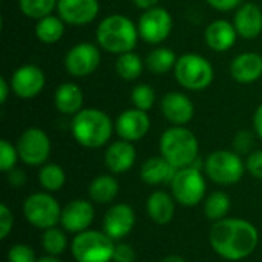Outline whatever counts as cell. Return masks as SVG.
Segmentation results:
<instances>
[{"instance_id": "obj_1", "label": "cell", "mask_w": 262, "mask_h": 262, "mask_svg": "<svg viewBox=\"0 0 262 262\" xmlns=\"http://www.w3.org/2000/svg\"><path fill=\"white\" fill-rule=\"evenodd\" d=\"M212 249L227 261H241L250 256L259 241L256 227L239 218L216 221L209 233Z\"/></svg>"}, {"instance_id": "obj_2", "label": "cell", "mask_w": 262, "mask_h": 262, "mask_svg": "<svg viewBox=\"0 0 262 262\" xmlns=\"http://www.w3.org/2000/svg\"><path fill=\"white\" fill-rule=\"evenodd\" d=\"M71 130L80 146L98 149L111 141V137L115 130V123L101 109L83 107L72 117Z\"/></svg>"}, {"instance_id": "obj_3", "label": "cell", "mask_w": 262, "mask_h": 262, "mask_svg": "<svg viewBox=\"0 0 262 262\" xmlns=\"http://www.w3.org/2000/svg\"><path fill=\"white\" fill-rule=\"evenodd\" d=\"M95 37L103 51L121 55L135 49L140 34L132 18L123 14H111L98 23Z\"/></svg>"}, {"instance_id": "obj_4", "label": "cell", "mask_w": 262, "mask_h": 262, "mask_svg": "<svg viewBox=\"0 0 262 262\" xmlns=\"http://www.w3.org/2000/svg\"><path fill=\"white\" fill-rule=\"evenodd\" d=\"M196 135L186 126H170L160 138V152L177 169L189 167L198 157Z\"/></svg>"}, {"instance_id": "obj_5", "label": "cell", "mask_w": 262, "mask_h": 262, "mask_svg": "<svg viewBox=\"0 0 262 262\" xmlns=\"http://www.w3.org/2000/svg\"><path fill=\"white\" fill-rule=\"evenodd\" d=\"M175 78L187 91H204L207 89L215 77V71L212 63L195 52H187L180 55L173 69Z\"/></svg>"}, {"instance_id": "obj_6", "label": "cell", "mask_w": 262, "mask_h": 262, "mask_svg": "<svg viewBox=\"0 0 262 262\" xmlns=\"http://www.w3.org/2000/svg\"><path fill=\"white\" fill-rule=\"evenodd\" d=\"M114 250V239L104 232L97 230L78 233L71 244L72 256L77 262H111Z\"/></svg>"}, {"instance_id": "obj_7", "label": "cell", "mask_w": 262, "mask_h": 262, "mask_svg": "<svg viewBox=\"0 0 262 262\" xmlns=\"http://www.w3.org/2000/svg\"><path fill=\"white\" fill-rule=\"evenodd\" d=\"M204 170L213 183L232 186L243 178L246 164L235 150H215L207 157Z\"/></svg>"}, {"instance_id": "obj_8", "label": "cell", "mask_w": 262, "mask_h": 262, "mask_svg": "<svg viewBox=\"0 0 262 262\" xmlns=\"http://www.w3.org/2000/svg\"><path fill=\"white\" fill-rule=\"evenodd\" d=\"M172 195L175 201L186 207H193L206 196V180L195 166L178 169L172 183Z\"/></svg>"}, {"instance_id": "obj_9", "label": "cell", "mask_w": 262, "mask_h": 262, "mask_svg": "<svg viewBox=\"0 0 262 262\" xmlns=\"http://www.w3.org/2000/svg\"><path fill=\"white\" fill-rule=\"evenodd\" d=\"M23 215L29 224L37 229L46 230L55 227L61 220L60 204L48 192L32 193L23 204Z\"/></svg>"}, {"instance_id": "obj_10", "label": "cell", "mask_w": 262, "mask_h": 262, "mask_svg": "<svg viewBox=\"0 0 262 262\" xmlns=\"http://www.w3.org/2000/svg\"><path fill=\"white\" fill-rule=\"evenodd\" d=\"M140 38L149 45H160L170 35L173 29V18L170 12L163 6H154L146 9L138 18Z\"/></svg>"}, {"instance_id": "obj_11", "label": "cell", "mask_w": 262, "mask_h": 262, "mask_svg": "<svg viewBox=\"0 0 262 262\" xmlns=\"http://www.w3.org/2000/svg\"><path fill=\"white\" fill-rule=\"evenodd\" d=\"M100 46L91 41L74 45L64 55V69L74 78H84L94 74L101 61Z\"/></svg>"}, {"instance_id": "obj_12", "label": "cell", "mask_w": 262, "mask_h": 262, "mask_svg": "<svg viewBox=\"0 0 262 262\" xmlns=\"http://www.w3.org/2000/svg\"><path fill=\"white\" fill-rule=\"evenodd\" d=\"M17 150L20 160L28 166H43L51 155V140L40 127L26 129L18 141Z\"/></svg>"}, {"instance_id": "obj_13", "label": "cell", "mask_w": 262, "mask_h": 262, "mask_svg": "<svg viewBox=\"0 0 262 262\" xmlns=\"http://www.w3.org/2000/svg\"><path fill=\"white\" fill-rule=\"evenodd\" d=\"M12 94L21 100L35 98L46 84L45 72L35 64H21L11 75Z\"/></svg>"}, {"instance_id": "obj_14", "label": "cell", "mask_w": 262, "mask_h": 262, "mask_svg": "<svg viewBox=\"0 0 262 262\" xmlns=\"http://www.w3.org/2000/svg\"><path fill=\"white\" fill-rule=\"evenodd\" d=\"M150 130V117L146 111L137 107L123 111L115 120V132L121 140L126 141H140Z\"/></svg>"}, {"instance_id": "obj_15", "label": "cell", "mask_w": 262, "mask_h": 262, "mask_svg": "<svg viewBox=\"0 0 262 262\" xmlns=\"http://www.w3.org/2000/svg\"><path fill=\"white\" fill-rule=\"evenodd\" d=\"M100 12L98 0H58L57 14L66 25L86 26L92 23Z\"/></svg>"}, {"instance_id": "obj_16", "label": "cell", "mask_w": 262, "mask_h": 262, "mask_svg": "<svg viewBox=\"0 0 262 262\" xmlns=\"http://www.w3.org/2000/svg\"><path fill=\"white\" fill-rule=\"evenodd\" d=\"M161 112L172 126H186L195 115V106L184 92H167L161 98Z\"/></svg>"}, {"instance_id": "obj_17", "label": "cell", "mask_w": 262, "mask_h": 262, "mask_svg": "<svg viewBox=\"0 0 262 262\" xmlns=\"http://www.w3.org/2000/svg\"><path fill=\"white\" fill-rule=\"evenodd\" d=\"M94 221V206L86 200H74L61 210V226L71 233H81L89 230Z\"/></svg>"}, {"instance_id": "obj_18", "label": "cell", "mask_w": 262, "mask_h": 262, "mask_svg": "<svg viewBox=\"0 0 262 262\" xmlns=\"http://www.w3.org/2000/svg\"><path fill=\"white\" fill-rule=\"evenodd\" d=\"M135 226V215L130 206L127 204H114L104 215L103 227L104 233L114 241L121 239L132 232Z\"/></svg>"}, {"instance_id": "obj_19", "label": "cell", "mask_w": 262, "mask_h": 262, "mask_svg": "<svg viewBox=\"0 0 262 262\" xmlns=\"http://www.w3.org/2000/svg\"><path fill=\"white\" fill-rule=\"evenodd\" d=\"M238 37L239 35L233 26V21H229L226 18L213 20L204 29L206 45L215 52H227L235 46Z\"/></svg>"}, {"instance_id": "obj_20", "label": "cell", "mask_w": 262, "mask_h": 262, "mask_svg": "<svg viewBox=\"0 0 262 262\" xmlns=\"http://www.w3.org/2000/svg\"><path fill=\"white\" fill-rule=\"evenodd\" d=\"M233 26L239 37L255 40L262 32V9L255 3H243L235 9Z\"/></svg>"}, {"instance_id": "obj_21", "label": "cell", "mask_w": 262, "mask_h": 262, "mask_svg": "<svg viewBox=\"0 0 262 262\" xmlns=\"http://www.w3.org/2000/svg\"><path fill=\"white\" fill-rule=\"evenodd\" d=\"M137 158V150L130 141L118 140L107 146L104 152V164L112 173H124L132 169Z\"/></svg>"}, {"instance_id": "obj_22", "label": "cell", "mask_w": 262, "mask_h": 262, "mask_svg": "<svg viewBox=\"0 0 262 262\" xmlns=\"http://www.w3.org/2000/svg\"><path fill=\"white\" fill-rule=\"evenodd\" d=\"M230 74L235 81L249 84L262 77V55L258 52H243L230 64Z\"/></svg>"}, {"instance_id": "obj_23", "label": "cell", "mask_w": 262, "mask_h": 262, "mask_svg": "<svg viewBox=\"0 0 262 262\" xmlns=\"http://www.w3.org/2000/svg\"><path fill=\"white\" fill-rule=\"evenodd\" d=\"M83 103H84V92L77 83L66 81L55 89L54 104L60 114L74 117L83 109Z\"/></svg>"}, {"instance_id": "obj_24", "label": "cell", "mask_w": 262, "mask_h": 262, "mask_svg": "<svg viewBox=\"0 0 262 262\" xmlns=\"http://www.w3.org/2000/svg\"><path fill=\"white\" fill-rule=\"evenodd\" d=\"M177 170L178 169L172 166L164 157H152L143 163L140 177L146 184H150V186L170 184Z\"/></svg>"}, {"instance_id": "obj_25", "label": "cell", "mask_w": 262, "mask_h": 262, "mask_svg": "<svg viewBox=\"0 0 262 262\" xmlns=\"http://www.w3.org/2000/svg\"><path fill=\"white\" fill-rule=\"evenodd\" d=\"M146 209L154 223L161 226L169 224L175 213V198L163 190H157L147 198Z\"/></svg>"}, {"instance_id": "obj_26", "label": "cell", "mask_w": 262, "mask_h": 262, "mask_svg": "<svg viewBox=\"0 0 262 262\" xmlns=\"http://www.w3.org/2000/svg\"><path fill=\"white\" fill-rule=\"evenodd\" d=\"M64 26H66V23L61 20V17L58 14L57 15L49 14V15L37 20L34 32H35V37L41 43L54 45V43L60 41L61 37L64 35Z\"/></svg>"}, {"instance_id": "obj_27", "label": "cell", "mask_w": 262, "mask_h": 262, "mask_svg": "<svg viewBox=\"0 0 262 262\" xmlns=\"http://www.w3.org/2000/svg\"><path fill=\"white\" fill-rule=\"evenodd\" d=\"M177 54L170 49V48H164V46H160V48H155L152 49L144 63H146V68L154 74V75H164L170 71L175 69V64H177Z\"/></svg>"}, {"instance_id": "obj_28", "label": "cell", "mask_w": 262, "mask_h": 262, "mask_svg": "<svg viewBox=\"0 0 262 262\" xmlns=\"http://www.w3.org/2000/svg\"><path fill=\"white\" fill-rule=\"evenodd\" d=\"M120 186L112 175H100L89 186V196L98 204H107L118 195Z\"/></svg>"}, {"instance_id": "obj_29", "label": "cell", "mask_w": 262, "mask_h": 262, "mask_svg": "<svg viewBox=\"0 0 262 262\" xmlns=\"http://www.w3.org/2000/svg\"><path fill=\"white\" fill-rule=\"evenodd\" d=\"M144 66H146L144 60L135 51L124 52L118 55L115 60V72L120 78L126 81H134L140 78L144 71Z\"/></svg>"}, {"instance_id": "obj_30", "label": "cell", "mask_w": 262, "mask_h": 262, "mask_svg": "<svg viewBox=\"0 0 262 262\" xmlns=\"http://www.w3.org/2000/svg\"><path fill=\"white\" fill-rule=\"evenodd\" d=\"M230 210V198L224 192H213L204 201V213L212 221L224 220Z\"/></svg>"}, {"instance_id": "obj_31", "label": "cell", "mask_w": 262, "mask_h": 262, "mask_svg": "<svg viewBox=\"0 0 262 262\" xmlns=\"http://www.w3.org/2000/svg\"><path fill=\"white\" fill-rule=\"evenodd\" d=\"M38 181L45 190L57 192L64 186L66 175H64V170L58 164L46 163L41 166V169L38 172Z\"/></svg>"}, {"instance_id": "obj_32", "label": "cell", "mask_w": 262, "mask_h": 262, "mask_svg": "<svg viewBox=\"0 0 262 262\" xmlns=\"http://www.w3.org/2000/svg\"><path fill=\"white\" fill-rule=\"evenodd\" d=\"M58 0H18V8L23 15L40 20L57 11Z\"/></svg>"}, {"instance_id": "obj_33", "label": "cell", "mask_w": 262, "mask_h": 262, "mask_svg": "<svg viewBox=\"0 0 262 262\" xmlns=\"http://www.w3.org/2000/svg\"><path fill=\"white\" fill-rule=\"evenodd\" d=\"M41 244H43V249L48 255L58 256L66 250L68 239H66V235L60 229L51 227V229L45 230L43 238H41Z\"/></svg>"}, {"instance_id": "obj_34", "label": "cell", "mask_w": 262, "mask_h": 262, "mask_svg": "<svg viewBox=\"0 0 262 262\" xmlns=\"http://www.w3.org/2000/svg\"><path fill=\"white\" fill-rule=\"evenodd\" d=\"M155 100H157V94L154 88L147 83H140L130 91V101L134 107L140 111H146V112L150 111L155 104Z\"/></svg>"}, {"instance_id": "obj_35", "label": "cell", "mask_w": 262, "mask_h": 262, "mask_svg": "<svg viewBox=\"0 0 262 262\" xmlns=\"http://www.w3.org/2000/svg\"><path fill=\"white\" fill-rule=\"evenodd\" d=\"M17 160H20L17 146H12L8 140H2L0 141V170L8 173L9 170L15 169Z\"/></svg>"}, {"instance_id": "obj_36", "label": "cell", "mask_w": 262, "mask_h": 262, "mask_svg": "<svg viewBox=\"0 0 262 262\" xmlns=\"http://www.w3.org/2000/svg\"><path fill=\"white\" fill-rule=\"evenodd\" d=\"M253 144H255V137L253 132L250 130H239L233 138V150L239 155L252 154Z\"/></svg>"}, {"instance_id": "obj_37", "label": "cell", "mask_w": 262, "mask_h": 262, "mask_svg": "<svg viewBox=\"0 0 262 262\" xmlns=\"http://www.w3.org/2000/svg\"><path fill=\"white\" fill-rule=\"evenodd\" d=\"M8 262H37L35 253L29 246L15 244L8 252Z\"/></svg>"}, {"instance_id": "obj_38", "label": "cell", "mask_w": 262, "mask_h": 262, "mask_svg": "<svg viewBox=\"0 0 262 262\" xmlns=\"http://www.w3.org/2000/svg\"><path fill=\"white\" fill-rule=\"evenodd\" d=\"M246 169L249 170V173L262 181V149L253 150L252 154H249L247 161H246Z\"/></svg>"}, {"instance_id": "obj_39", "label": "cell", "mask_w": 262, "mask_h": 262, "mask_svg": "<svg viewBox=\"0 0 262 262\" xmlns=\"http://www.w3.org/2000/svg\"><path fill=\"white\" fill-rule=\"evenodd\" d=\"M135 250L132 246L129 244H115V250H114V258L112 262H135Z\"/></svg>"}, {"instance_id": "obj_40", "label": "cell", "mask_w": 262, "mask_h": 262, "mask_svg": "<svg viewBox=\"0 0 262 262\" xmlns=\"http://www.w3.org/2000/svg\"><path fill=\"white\" fill-rule=\"evenodd\" d=\"M12 223H14V218H12L11 210L8 209L6 204H0V238L2 239H5L12 230Z\"/></svg>"}, {"instance_id": "obj_41", "label": "cell", "mask_w": 262, "mask_h": 262, "mask_svg": "<svg viewBox=\"0 0 262 262\" xmlns=\"http://www.w3.org/2000/svg\"><path fill=\"white\" fill-rule=\"evenodd\" d=\"M209 6H212L216 11L229 12L233 9H238L243 5V0H206Z\"/></svg>"}, {"instance_id": "obj_42", "label": "cell", "mask_w": 262, "mask_h": 262, "mask_svg": "<svg viewBox=\"0 0 262 262\" xmlns=\"http://www.w3.org/2000/svg\"><path fill=\"white\" fill-rule=\"evenodd\" d=\"M8 181L15 186V187H20L26 183V175L20 170V169H12L8 172Z\"/></svg>"}, {"instance_id": "obj_43", "label": "cell", "mask_w": 262, "mask_h": 262, "mask_svg": "<svg viewBox=\"0 0 262 262\" xmlns=\"http://www.w3.org/2000/svg\"><path fill=\"white\" fill-rule=\"evenodd\" d=\"M253 130L262 140V104H259L255 109V114H253Z\"/></svg>"}, {"instance_id": "obj_44", "label": "cell", "mask_w": 262, "mask_h": 262, "mask_svg": "<svg viewBox=\"0 0 262 262\" xmlns=\"http://www.w3.org/2000/svg\"><path fill=\"white\" fill-rule=\"evenodd\" d=\"M9 92H12L11 83L5 77H2L0 78V104H5L6 103V100L9 97Z\"/></svg>"}, {"instance_id": "obj_45", "label": "cell", "mask_w": 262, "mask_h": 262, "mask_svg": "<svg viewBox=\"0 0 262 262\" xmlns=\"http://www.w3.org/2000/svg\"><path fill=\"white\" fill-rule=\"evenodd\" d=\"M158 2H160V0H132V3H134L137 8L143 9V11L150 9V8H154V6H158Z\"/></svg>"}, {"instance_id": "obj_46", "label": "cell", "mask_w": 262, "mask_h": 262, "mask_svg": "<svg viewBox=\"0 0 262 262\" xmlns=\"http://www.w3.org/2000/svg\"><path fill=\"white\" fill-rule=\"evenodd\" d=\"M161 262H186L181 256H178V255H170V256H167V258H164Z\"/></svg>"}, {"instance_id": "obj_47", "label": "cell", "mask_w": 262, "mask_h": 262, "mask_svg": "<svg viewBox=\"0 0 262 262\" xmlns=\"http://www.w3.org/2000/svg\"><path fill=\"white\" fill-rule=\"evenodd\" d=\"M37 262H61V261H60V259H58L57 256H51V255H49V256L40 258V259H38Z\"/></svg>"}]
</instances>
